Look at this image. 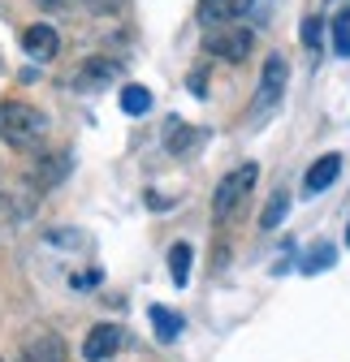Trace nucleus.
<instances>
[{
    "mask_svg": "<svg viewBox=\"0 0 350 362\" xmlns=\"http://www.w3.org/2000/svg\"><path fill=\"white\" fill-rule=\"evenodd\" d=\"M251 48H255V35H251L247 26H238V22L212 26L208 39H203V52H208V57H221V61H230V65H242V61L251 57Z\"/></svg>",
    "mask_w": 350,
    "mask_h": 362,
    "instance_id": "nucleus-3",
    "label": "nucleus"
},
{
    "mask_svg": "<svg viewBox=\"0 0 350 362\" xmlns=\"http://www.w3.org/2000/svg\"><path fill=\"white\" fill-rule=\"evenodd\" d=\"M117 349H121V328L117 324H100V328H91V337H86L82 358L86 362H108Z\"/></svg>",
    "mask_w": 350,
    "mask_h": 362,
    "instance_id": "nucleus-7",
    "label": "nucleus"
},
{
    "mask_svg": "<svg viewBox=\"0 0 350 362\" xmlns=\"http://www.w3.org/2000/svg\"><path fill=\"white\" fill-rule=\"evenodd\" d=\"M117 5H121V0H82V9H91V13H100V18L117 13Z\"/></svg>",
    "mask_w": 350,
    "mask_h": 362,
    "instance_id": "nucleus-19",
    "label": "nucleus"
},
{
    "mask_svg": "<svg viewBox=\"0 0 350 362\" xmlns=\"http://www.w3.org/2000/svg\"><path fill=\"white\" fill-rule=\"evenodd\" d=\"M255 0H199V22L203 26H221V22H238Z\"/></svg>",
    "mask_w": 350,
    "mask_h": 362,
    "instance_id": "nucleus-8",
    "label": "nucleus"
},
{
    "mask_svg": "<svg viewBox=\"0 0 350 362\" xmlns=\"http://www.w3.org/2000/svg\"><path fill=\"white\" fill-rule=\"evenodd\" d=\"M169 125H173V129H169V151H173V156H182L186 147H195V139H199L195 129H186L182 121H169Z\"/></svg>",
    "mask_w": 350,
    "mask_h": 362,
    "instance_id": "nucleus-16",
    "label": "nucleus"
},
{
    "mask_svg": "<svg viewBox=\"0 0 350 362\" xmlns=\"http://www.w3.org/2000/svg\"><path fill=\"white\" fill-rule=\"evenodd\" d=\"M117 74H121V61H113V57H91V61L78 69L74 86H78V90H104L108 82H117Z\"/></svg>",
    "mask_w": 350,
    "mask_h": 362,
    "instance_id": "nucleus-5",
    "label": "nucleus"
},
{
    "mask_svg": "<svg viewBox=\"0 0 350 362\" xmlns=\"http://www.w3.org/2000/svg\"><path fill=\"white\" fill-rule=\"evenodd\" d=\"M255 181H259V164H238L234 173H225L221 177V186H216V194H212V216L216 220H234L238 216V207L247 203V194L255 190Z\"/></svg>",
    "mask_w": 350,
    "mask_h": 362,
    "instance_id": "nucleus-2",
    "label": "nucleus"
},
{
    "mask_svg": "<svg viewBox=\"0 0 350 362\" xmlns=\"http://www.w3.org/2000/svg\"><path fill=\"white\" fill-rule=\"evenodd\" d=\"M152 324H156L160 341H173V337L182 332V315H173L169 306H152Z\"/></svg>",
    "mask_w": 350,
    "mask_h": 362,
    "instance_id": "nucleus-13",
    "label": "nucleus"
},
{
    "mask_svg": "<svg viewBox=\"0 0 350 362\" xmlns=\"http://www.w3.org/2000/svg\"><path fill=\"white\" fill-rule=\"evenodd\" d=\"M22 362H65V341L57 332H39L26 349H22Z\"/></svg>",
    "mask_w": 350,
    "mask_h": 362,
    "instance_id": "nucleus-10",
    "label": "nucleus"
},
{
    "mask_svg": "<svg viewBox=\"0 0 350 362\" xmlns=\"http://www.w3.org/2000/svg\"><path fill=\"white\" fill-rule=\"evenodd\" d=\"M303 43H307V48H320V18L303 22Z\"/></svg>",
    "mask_w": 350,
    "mask_h": 362,
    "instance_id": "nucleus-18",
    "label": "nucleus"
},
{
    "mask_svg": "<svg viewBox=\"0 0 350 362\" xmlns=\"http://www.w3.org/2000/svg\"><path fill=\"white\" fill-rule=\"evenodd\" d=\"M121 112L125 117H143L147 108H152V90L147 86H139V82H130V86H121Z\"/></svg>",
    "mask_w": 350,
    "mask_h": 362,
    "instance_id": "nucleus-11",
    "label": "nucleus"
},
{
    "mask_svg": "<svg viewBox=\"0 0 350 362\" xmlns=\"http://www.w3.org/2000/svg\"><path fill=\"white\" fill-rule=\"evenodd\" d=\"M39 5H48V9H65V5H74V0H39Z\"/></svg>",
    "mask_w": 350,
    "mask_h": 362,
    "instance_id": "nucleus-20",
    "label": "nucleus"
},
{
    "mask_svg": "<svg viewBox=\"0 0 350 362\" xmlns=\"http://www.w3.org/2000/svg\"><path fill=\"white\" fill-rule=\"evenodd\" d=\"M22 48H26L30 61H52V57L61 52V35H57L48 22H35V26H26V35H22Z\"/></svg>",
    "mask_w": 350,
    "mask_h": 362,
    "instance_id": "nucleus-6",
    "label": "nucleus"
},
{
    "mask_svg": "<svg viewBox=\"0 0 350 362\" xmlns=\"http://www.w3.org/2000/svg\"><path fill=\"white\" fill-rule=\"evenodd\" d=\"M346 246H350V229H346Z\"/></svg>",
    "mask_w": 350,
    "mask_h": 362,
    "instance_id": "nucleus-21",
    "label": "nucleus"
},
{
    "mask_svg": "<svg viewBox=\"0 0 350 362\" xmlns=\"http://www.w3.org/2000/svg\"><path fill=\"white\" fill-rule=\"evenodd\" d=\"M337 173H341V156H320L312 168H307V177H303V190L307 194H320V190H329L333 181H337Z\"/></svg>",
    "mask_w": 350,
    "mask_h": 362,
    "instance_id": "nucleus-9",
    "label": "nucleus"
},
{
    "mask_svg": "<svg viewBox=\"0 0 350 362\" xmlns=\"http://www.w3.org/2000/svg\"><path fill=\"white\" fill-rule=\"evenodd\" d=\"M333 259H337V250H333V246H320V250H312L307 263H303V272H320V267H329Z\"/></svg>",
    "mask_w": 350,
    "mask_h": 362,
    "instance_id": "nucleus-17",
    "label": "nucleus"
},
{
    "mask_svg": "<svg viewBox=\"0 0 350 362\" xmlns=\"http://www.w3.org/2000/svg\"><path fill=\"white\" fill-rule=\"evenodd\" d=\"M191 263H195V250L186 242H178V246L169 250V276H173V285H178V289L191 281Z\"/></svg>",
    "mask_w": 350,
    "mask_h": 362,
    "instance_id": "nucleus-12",
    "label": "nucleus"
},
{
    "mask_svg": "<svg viewBox=\"0 0 350 362\" xmlns=\"http://www.w3.org/2000/svg\"><path fill=\"white\" fill-rule=\"evenodd\" d=\"M286 82H290V65H286V57H269L264 61V69H259V95H255V112H269L281 95H286Z\"/></svg>",
    "mask_w": 350,
    "mask_h": 362,
    "instance_id": "nucleus-4",
    "label": "nucleus"
},
{
    "mask_svg": "<svg viewBox=\"0 0 350 362\" xmlns=\"http://www.w3.org/2000/svg\"><path fill=\"white\" fill-rule=\"evenodd\" d=\"M333 52L337 57H350V5L333 18Z\"/></svg>",
    "mask_w": 350,
    "mask_h": 362,
    "instance_id": "nucleus-15",
    "label": "nucleus"
},
{
    "mask_svg": "<svg viewBox=\"0 0 350 362\" xmlns=\"http://www.w3.org/2000/svg\"><path fill=\"white\" fill-rule=\"evenodd\" d=\"M286 211H290V194H286V190H277V194L269 199L264 216H259V229H277V224L286 220Z\"/></svg>",
    "mask_w": 350,
    "mask_h": 362,
    "instance_id": "nucleus-14",
    "label": "nucleus"
},
{
    "mask_svg": "<svg viewBox=\"0 0 350 362\" xmlns=\"http://www.w3.org/2000/svg\"><path fill=\"white\" fill-rule=\"evenodd\" d=\"M48 134V112H39L35 104L5 100L0 104V143L9 147H35Z\"/></svg>",
    "mask_w": 350,
    "mask_h": 362,
    "instance_id": "nucleus-1",
    "label": "nucleus"
}]
</instances>
